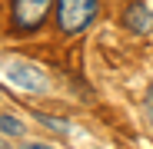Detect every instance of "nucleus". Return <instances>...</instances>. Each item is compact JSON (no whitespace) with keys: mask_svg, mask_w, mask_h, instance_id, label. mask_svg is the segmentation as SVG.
I'll return each instance as SVG.
<instances>
[{"mask_svg":"<svg viewBox=\"0 0 153 149\" xmlns=\"http://www.w3.org/2000/svg\"><path fill=\"white\" fill-rule=\"evenodd\" d=\"M60 33H83L100 13V0H53Z\"/></svg>","mask_w":153,"mask_h":149,"instance_id":"f257e3e1","label":"nucleus"},{"mask_svg":"<svg viewBox=\"0 0 153 149\" xmlns=\"http://www.w3.org/2000/svg\"><path fill=\"white\" fill-rule=\"evenodd\" d=\"M50 7H53V0H13L10 4V27L17 33H37L50 17Z\"/></svg>","mask_w":153,"mask_h":149,"instance_id":"f03ea898","label":"nucleus"},{"mask_svg":"<svg viewBox=\"0 0 153 149\" xmlns=\"http://www.w3.org/2000/svg\"><path fill=\"white\" fill-rule=\"evenodd\" d=\"M120 23H123L130 33L146 37V33L153 30V7L143 4V0H130V4L120 10Z\"/></svg>","mask_w":153,"mask_h":149,"instance_id":"7ed1b4c3","label":"nucleus"},{"mask_svg":"<svg viewBox=\"0 0 153 149\" xmlns=\"http://www.w3.org/2000/svg\"><path fill=\"white\" fill-rule=\"evenodd\" d=\"M7 76H10V83H13V86L33 90V93L47 86L43 70H40V66H33V63H27V60H13V63H7Z\"/></svg>","mask_w":153,"mask_h":149,"instance_id":"20e7f679","label":"nucleus"},{"mask_svg":"<svg viewBox=\"0 0 153 149\" xmlns=\"http://www.w3.org/2000/svg\"><path fill=\"white\" fill-rule=\"evenodd\" d=\"M0 133H4V136H20L23 133V123L17 116H0Z\"/></svg>","mask_w":153,"mask_h":149,"instance_id":"39448f33","label":"nucleus"},{"mask_svg":"<svg viewBox=\"0 0 153 149\" xmlns=\"http://www.w3.org/2000/svg\"><path fill=\"white\" fill-rule=\"evenodd\" d=\"M40 123H47V126H50V129H57V133H67V126H70V123L53 119V116H40Z\"/></svg>","mask_w":153,"mask_h":149,"instance_id":"423d86ee","label":"nucleus"},{"mask_svg":"<svg viewBox=\"0 0 153 149\" xmlns=\"http://www.w3.org/2000/svg\"><path fill=\"white\" fill-rule=\"evenodd\" d=\"M23 149H50V146H40V142H27Z\"/></svg>","mask_w":153,"mask_h":149,"instance_id":"0eeeda50","label":"nucleus"},{"mask_svg":"<svg viewBox=\"0 0 153 149\" xmlns=\"http://www.w3.org/2000/svg\"><path fill=\"white\" fill-rule=\"evenodd\" d=\"M150 119H153V93H150Z\"/></svg>","mask_w":153,"mask_h":149,"instance_id":"6e6552de","label":"nucleus"}]
</instances>
